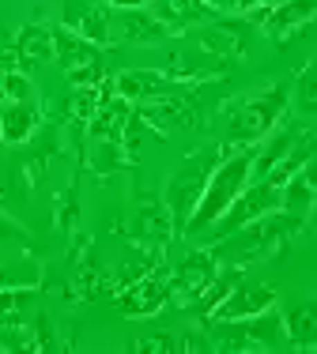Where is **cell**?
I'll return each instance as SVG.
<instances>
[{
	"instance_id": "4",
	"label": "cell",
	"mask_w": 317,
	"mask_h": 354,
	"mask_svg": "<svg viewBox=\"0 0 317 354\" xmlns=\"http://www.w3.org/2000/svg\"><path fill=\"white\" fill-rule=\"evenodd\" d=\"M283 109H287V95H283V87H272V91H264V95L249 98V102L242 106V113L235 117V124H230V136H235V140H261V136H269V132L276 129V121L283 117Z\"/></svg>"
},
{
	"instance_id": "29",
	"label": "cell",
	"mask_w": 317,
	"mask_h": 354,
	"mask_svg": "<svg viewBox=\"0 0 317 354\" xmlns=\"http://www.w3.org/2000/svg\"><path fill=\"white\" fill-rule=\"evenodd\" d=\"M261 4H269V8H272V4H280V0H261Z\"/></svg>"
},
{
	"instance_id": "5",
	"label": "cell",
	"mask_w": 317,
	"mask_h": 354,
	"mask_svg": "<svg viewBox=\"0 0 317 354\" xmlns=\"http://www.w3.org/2000/svg\"><path fill=\"white\" fill-rule=\"evenodd\" d=\"M272 306H276V290H272V286L238 283L235 290L215 306L212 320H219V324H238V320H249V317L264 313V309H272Z\"/></svg>"
},
{
	"instance_id": "28",
	"label": "cell",
	"mask_w": 317,
	"mask_h": 354,
	"mask_svg": "<svg viewBox=\"0 0 317 354\" xmlns=\"http://www.w3.org/2000/svg\"><path fill=\"white\" fill-rule=\"evenodd\" d=\"M208 8H227V0H204Z\"/></svg>"
},
{
	"instance_id": "6",
	"label": "cell",
	"mask_w": 317,
	"mask_h": 354,
	"mask_svg": "<svg viewBox=\"0 0 317 354\" xmlns=\"http://www.w3.org/2000/svg\"><path fill=\"white\" fill-rule=\"evenodd\" d=\"M129 117H132L129 98H121L114 83H102V87H98L95 117H91V132H95V140H114V143H118V140L125 136V124H129Z\"/></svg>"
},
{
	"instance_id": "24",
	"label": "cell",
	"mask_w": 317,
	"mask_h": 354,
	"mask_svg": "<svg viewBox=\"0 0 317 354\" xmlns=\"http://www.w3.org/2000/svg\"><path fill=\"white\" fill-rule=\"evenodd\" d=\"M27 301H30V290H0V317L19 313Z\"/></svg>"
},
{
	"instance_id": "17",
	"label": "cell",
	"mask_w": 317,
	"mask_h": 354,
	"mask_svg": "<svg viewBox=\"0 0 317 354\" xmlns=\"http://www.w3.org/2000/svg\"><path fill=\"white\" fill-rule=\"evenodd\" d=\"M295 147V132H276V136H272V143L269 147H264V155H257L253 158V170H249V181H264V177L272 174V166H280L283 162V155H287V151Z\"/></svg>"
},
{
	"instance_id": "23",
	"label": "cell",
	"mask_w": 317,
	"mask_h": 354,
	"mask_svg": "<svg viewBox=\"0 0 317 354\" xmlns=\"http://www.w3.org/2000/svg\"><path fill=\"white\" fill-rule=\"evenodd\" d=\"M69 80L76 83V87H91V91H95V87H102V64L95 61V64H83V68H72Z\"/></svg>"
},
{
	"instance_id": "15",
	"label": "cell",
	"mask_w": 317,
	"mask_h": 354,
	"mask_svg": "<svg viewBox=\"0 0 317 354\" xmlns=\"http://www.w3.org/2000/svg\"><path fill=\"white\" fill-rule=\"evenodd\" d=\"M283 328H287V339L291 343L314 351L317 347V301H298L295 309H287Z\"/></svg>"
},
{
	"instance_id": "21",
	"label": "cell",
	"mask_w": 317,
	"mask_h": 354,
	"mask_svg": "<svg viewBox=\"0 0 317 354\" xmlns=\"http://www.w3.org/2000/svg\"><path fill=\"white\" fill-rule=\"evenodd\" d=\"M298 102L302 109H317V57L298 72Z\"/></svg>"
},
{
	"instance_id": "9",
	"label": "cell",
	"mask_w": 317,
	"mask_h": 354,
	"mask_svg": "<svg viewBox=\"0 0 317 354\" xmlns=\"http://www.w3.org/2000/svg\"><path fill=\"white\" fill-rule=\"evenodd\" d=\"M53 57L64 72H72V68H83V64H95L98 46L87 41L83 35H76V30H69V27H57L53 30Z\"/></svg>"
},
{
	"instance_id": "8",
	"label": "cell",
	"mask_w": 317,
	"mask_h": 354,
	"mask_svg": "<svg viewBox=\"0 0 317 354\" xmlns=\"http://www.w3.org/2000/svg\"><path fill=\"white\" fill-rule=\"evenodd\" d=\"M64 27L83 35L87 41H95V46H106V41H110V15L98 4H76V0H72L69 12H64Z\"/></svg>"
},
{
	"instance_id": "20",
	"label": "cell",
	"mask_w": 317,
	"mask_h": 354,
	"mask_svg": "<svg viewBox=\"0 0 317 354\" xmlns=\"http://www.w3.org/2000/svg\"><path fill=\"white\" fill-rule=\"evenodd\" d=\"M204 46L215 49V53H223V57H238L242 53V35L235 27H212L204 35Z\"/></svg>"
},
{
	"instance_id": "30",
	"label": "cell",
	"mask_w": 317,
	"mask_h": 354,
	"mask_svg": "<svg viewBox=\"0 0 317 354\" xmlns=\"http://www.w3.org/2000/svg\"><path fill=\"white\" fill-rule=\"evenodd\" d=\"M314 351H317V347H314Z\"/></svg>"
},
{
	"instance_id": "14",
	"label": "cell",
	"mask_w": 317,
	"mask_h": 354,
	"mask_svg": "<svg viewBox=\"0 0 317 354\" xmlns=\"http://www.w3.org/2000/svg\"><path fill=\"white\" fill-rule=\"evenodd\" d=\"M212 279H215V252H197V257H189L185 264H181L178 290L185 294V298H200V290Z\"/></svg>"
},
{
	"instance_id": "10",
	"label": "cell",
	"mask_w": 317,
	"mask_h": 354,
	"mask_svg": "<svg viewBox=\"0 0 317 354\" xmlns=\"http://www.w3.org/2000/svg\"><path fill=\"white\" fill-rule=\"evenodd\" d=\"M38 124V109L30 102H12L0 95V140L4 143H23Z\"/></svg>"
},
{
	"instance_id": "19",
	"label": "cell",
	"mask_w": 317,
	"mask_h": 354,
	"mask_svg": "<svg viewBox=\"0 0 317 354\" xmlns=\"http://www.w3.org/2000/svg\"><path fill=\"white\" fill-rule=\"evenodd\" d=\"M238 283H242V275H238V272H230V275H219V272H215V279L208 283L204 290H200V313L212 317V313H215V306H219V301L227 298V294L235 290Z\"/></svg>"
},
{
	"instance_id": "3",
	"label": "cell",
	"mask_w": 317,
	"mask_h": 354,
	"mask_svg": "<svg viewBox=\"0 0 317 354\" xmlns=\"http://www.w3.org/2000/svg\"><path fill=\"white\" fill-rule=\"evenodd\" d=\"M269 212H280V185H272V181H249L246 189L238 192L235 204L227 207V215L215 223V234H219V238H227V234H235V230H242V226L257 223V218L269 215Z\"/></svg>"
},
{
	"instance_id": "25",
	"label": "cell",
	"mask_w": 317,
	"mask_h": 354,
	"mask_svg": "<svg viewBox=\"0 0 317 354\" xmlns=\"http://www.w3.org/2000/svg\"><path fill=\"white\" fill-rule=\"evenodd\" d=\"M136 351H144V354H158V351H178V343H174L170 335H155V339H140V343H136Z\"/></svg>"
},
{
	"instance_id": "27",
	"label": "cell",
	"mask_w": 317,
	"mask_h": 354,
	"mask_svg": "<svg viewBox=\"0 0 317 354\" xmlns=\"http://www.w3.org/2000/svg\"><path fill=\"white\" fill-rule=\"evenodd\" d=\"M110 8H144L147 0H106Z\"/></svg>"
},
{
	"instance_id": "18",
	"label": "cell",
	"mask_w": 317,
	"mask_h": 354,
	"mask_svg": "<svg viewBox=\"0 0 317 354\" xmlns=\"http://www.w3.org/2000/svg\"><path fill=\"white\" fill-rule=\"evenodd\" d=\"M19 57L23 61H53V30L27 27L19 35Z\"/></svg>"
},
{
	"instance_id": "16",
	"label": "cell",
	"mask_w": 317,
	"mask_h": 354,
	"mask_svg": "<svg viewBox=\"0 0 317 354\" xmlns=\"http://www.w3.org/2000/svg\"><path fill=\"white\" fill-rule=\"evenodd\" d=\"M121 98H158L166 95V75L158 72H121L114 80Z\"/></svg>"
},
{
	"instance_id": "13",
	"label": "cell",
	"mask_w": 317,
	"mask_h": 354,
	"mask_svg": "<svg viewBox=\"0 0 317 354\" xmlns=\"http://www.w3.org/2000/svg\"><path fill=\"white\" fill-rule=\"evenodd\" d=\"M166 290H170V286H166L163 279H144L140 286H132V290L121 298V313H129V317L158 313L163 301H166Z\"/></svg>"
},
{
	"instance_id": "11",
	"label": "cell",
	"mask_w": 317,
	"mask_h": 354,
	"mask_svg": "<svg viewBox=\"0 0 317 354\" xmlns=\"http://www.w3.org/2000/svg\"><path fill=\"white\" fill-rule=\"evenodd\" d=\"M314 15H317V0H280V4H272L269 19H264V30L272 38H283L287 30L306 27Z\"/></svg>"
},
{
	"instance_id": "12",
	"label": "cell",
	"mask_w": 317,
	"mask_h": 354,
	"mask_svg": "<svg viewBox=\"0 0 317 354\" xmlns=\"http://www.w3.org/2000/svg\"><path fill=\"white\" fill-rule=\"evenodd\" d=\"M118 30L132 41H158L166 35V23L144 8H118Z\"/></svg>"
},
{
	"instance_id": "2",
	"label": "cell",
	"mask_w": 317,
	"mask_h": 354,
	"mask_svg": "<svg viewBox=\"0 0 317 354\" xmlns=\"http://www.w3.org/2000/svg\"><path fill=\"white\" fill-rule=\"evenodd\" d=\"M298 226H302V218L298 215H287V212H269L261 215L257 223L242 226V241H230V245H219L215 249V257H235V260H253V257H264L269 249H276L287 234H295Z\"/></svg>"
},
{
	"instance_id": "26",
	"label": "cell",
	"mask_w": 317,
	"mask_h": 354,
	"mask_svg": "<svg viewBox=\"0 0 317 354\" xmlns=\"http://www.w3.org/2000/svg\"><path fill=\"white\" fill-rule=\"evenodd\" d=\"M257 4H261V0H227V8H235V12H253Z\"/></svg>"
},
{
	"instance_id": "22",
	"label": "cell",
	"mask_w": 317,
	"mask_h": 354,
	"mask_svg": "<svg viewBox=\"0 0 317 354\" xmlns=\"http://www.w3.org/2000/svg\"><path fill=\"white\" fill-rule=\"evenodd\" d=\"M0 95L12 98V102H30V95H35V87H30V80L23 72H8L4 83H0Z\"/></svg>"
},
{
	"instance_id": "1",
	"label": "cell",
	"mask_w": 317,
	"mask_h": 354,
	"mask_svg": "<svg viewBox=\"0 0 317 354\" xmlns=\"http://www.w3.org/2000/svg\"><path fill=\"white\" fill-rule=\"evenodd\" d=\"M249 170H253V155H230L227 162L215 166V174L204 181V192H200L193 215L185 218V234H200L219 223L227 215V207L238 200V192L249 185Z\"/></svg>"
},
{
	"instance_id": "7",
	"label": "cell",
	"mask_w": 317,
	"mask_h": 354,
	"mask_svg": "<svg viewBox=\"0 0 317 354\" xmlns=\"http://www.w3.org/2000/svg\"><path fill=\"white\" fill-rule=\"evenodd\" d=\"M238 339L230 347H280L287 339V328H283V317L276 313V306L264 309V313L249 317V320H238Z\"/></svg>"
}]
</instances>
